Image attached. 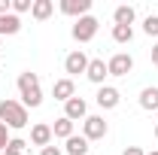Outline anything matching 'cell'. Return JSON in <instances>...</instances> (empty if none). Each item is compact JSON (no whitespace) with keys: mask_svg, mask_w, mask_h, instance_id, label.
I'll return each instance as SVG.
<instances>
[{"mask_svg":"<svg viewBox=\"0 0 158 155\" xmlns=\"http://www.w3.org/2000/svg\"><path fill=\"white\" fill-rule=\"evenodd\" d=\"M0 122L6 128H24L27 125V107L19 100H3L0 103Z\"/></svg>","mask_w":158,"mask_h":155,"instance_id":"1","label":"cell"},{"mask_svg":"<svg viewBox=\"0 0 158 155\" xmlns=\"http://www.w3.org/2000/svg\"><path fill=\"white\" fill-rule=\"evenodd\" d=\"M19 91L24 107H40L43 103V91H40V76L37 73H21L19 76Z\"/></svg>","mask_w":158,"mask_h":155,"instance_id":"2","label":"cell"},{"mask_svg":"<svg viewBox=\"0 0 158 155\" xmlns=\"http://www.w3.org/2000/svg\"><path fill=\"white\" fill-rule=\"evenodd\" d=\"M98 24H100V21L94 19V15H82V19H76V24H73V40H76V43H91L94 34H98Z\"/></svg>","mask_w":158,"mask_h":155,"instance_id":"3","label":"cell"},{"mask_svg":"<svg viewBox=\"0 0 158 155\" xmlns=\"http://www.w3.org/2000/svg\"><path fill=\"white\" fill-rule=\"evenodd\" d=\"M106 131H110V125L100 116H85V122H82V137H85L88 143H91V140H103Z\"/></svg>","mask_w":158,"mask_h":155,"instance_id":"4","label":"cell"},{"mask_svg":"<svg viewBox=\"0 0 158 155\" xmlns=\"http://www.w3.org/2000/svg\"><path fill=\"white\" fill-rule=\"evenodd\" d=\"M106 70H110V76H128L134 70V58L128 52H118V55H113L106 61Z\"/></svg>","mask_w":158,"mask_h":155,"instance_id":"5","label":"cell"},{"mask_svg":"<svg viewBox=\"0 0 158 155\" xmlns=\"http://www.w3.org/2000/svg\"><path fill=\"white\" fill-rule=\"evenodd\" d=\"M64 70H67L70 76H76V73H85V70H88V58H85V52H82V49L70 52V55L64 58Z\"/></svg>","mask_w":158,"mask_h":155,"instance_id":"6","label":"cell"},{"mask_svg":"<svg viewBox=\"0 0 158 155\" xmlns=\"http://www.w3.org/2000/svg\"><path fill=\"white\" fill-rule=\"evenodd\" d=\"M94 100H98L100 110H116L118 100H122V94H118V88H113V85H100V91H98Z\"/></svg>","mask_w":158,"mask_h":155,"instance_id":"7","label":"cell"},{"mask_svg":"<svg viewBox=\"0 0 158 155\" xmlns=\"http://www.w3.org/2000/svg\"><path fill=\"white\" fill-rule=\"evenodd\" d=\"M64 116L70 119V122H76V119H82V122H85V116H88V103H85L82 97L73 94L67 103H64Z\"/></svg>","mask_w":158,"mask_h":155,"instance_id":"8","label":"cell"},{"mask_svg":"<svg viewBox=\"0 0 158 155\" xmlns=\"http://www.w3.org/2000/svg\"><path fill=\"white\" fill-rule=\"evenodd\" d=\"M88 9H91V0H61V12L64 15H88Z\"/></svg>","mask_w":158,"mask_h":155,"instance_id":"9","label":"cell"},{"mask_svg":"<svg viewBox=\"0 0 158 155\" xmlns=\"http://www.w3.org/2000/svg\"><path fill=\"white\" fill-rule=\"evenodd\" d=\"M31 143L46 149V146L52 143V125H43V122H40V125H34V128H31Z\"/></svg>","mask_w":158,"mask_h":155,"instance_id":"10","label":"cell"},{"mask_svg":"<svg viewBox=\"0 0 158 155\" xmlns=\"http://www.w3.org/2000/svg\"><path fill=\"white\" fill-rule=\"evenodd\" d=\"M85 76L91 79L94 85H103V79L110 76V70H106V64L100 58H94V61H88V70H85Z\"/></svg>","mask_w":158,"mask_h":155,"instance_id":"11","label":"cell"},{"mask_svg":"<svg viewBox=\"0 0 158 155\" xmlns=\"http://www.w3.org/2000/svg\"><path fill=\"white\" fill-rule=\"evenodd\" d=\"M73 91H76V88H73V79H58V82L52 85V94H55V100H64V103L73 97Z\"/></svg>","mask_w":158,"mask_h":155,"instance_id":"12","label":"cell"},{"mask_svg":"<svg viewBox=\"0 0 158 155\" xmlns=\"http://www.w3.org/2000/svg\"><path fill=\"white\" fill-rule=\"evenodd\" d=\"M52 12H55V3L52 0H34V6H31V15L37 21H46Z\"/></svg>","mask_w":158,"mask_h":155,"instance_id":"13","label":"cell"},{"mask_svg":"<svg viewBox=\"0 0 158 155\" xmlns=\"http://www.w3.org/2000/svg\"><path fill=\"white\" fill-rule=\"evenodd\" d=\"M19 31H21V19L15 15V12L0 15V37H3V34H9V37H12V34H19Z\"/></svg>","mask_w":158,"mask_h":155,"instance_id":"14","label":"cell"},{"mask_svg":"<svg viewBox=\"0 0 158 155\" xmlns=\"http://www.w3.org/2000/svg\"><path fill=\"white\" fill-rule=\"evenodd\" d=\"M52 137H64V140H70L73 137V122L67 116H61L55 125H52Z\"/></svg>","mask_w":158,"mask_h":155,"instance_id":"15","label":"cell"},{"mask_svg":"<svg viewBox=\"0 0 158 155\" xmlns=\"http://www.w3.org/2000/svg\"><path fill=\"white\" fill-rule=\"evenodd\" d=\"M64 149H67V152L70 155H85L88 152V140H85V137H70V140H67V146H64Z\"/></svg>","mask_w":158,"mask_h":155,"instance_id":"16","label":"cell"},{"mask_svg":"<svg viewBox=\"0 0 158 155\" xmlns=\"http://www.w3.org/2000/svg\"><path fill=\"white\" fill-rule=\"evenodd\" d=\"M140 107L143 110H158V88H143L140 91Z\"/></svg>","mask_w":158,"mask_h":155,"instance_id":"17","label":"cell"},{"mask_svg":"<svg viewBox=\"0 0 158 155\" xmlns=\"http://www.w3.org/2000/svg\"><path fill=\"white\" fill-rule=\"evenodd\" d=\"M113 19H116V24H128V27H131V21H134V6H116Z\"/></svg>","mask_w":158,"mask_h":155,"instance_id":"18","label":"cell"},{"mask_svg":"<svg viewBox=\"0 0 158 155\" xmlns=\"http://www.w3.org/2000/svg\"><path fill=\"white\" fill-rule=\"evenodd\" d=\"M113 40H116V43H131V40H134V27L116 24V27H113Z\"/></svg>","mask_w":158,"mask_h":155,"instance_id":"19","label":"cell"},{"mask_svg":"<svg viewBox=\"0 0 158 155\" xmlns=\"http://www.w3.org/2000/svg\"><path fill=\"white\" fill-rule=\"evenodd\" d=\"M24 149H27V143H24L21 137H12V140L6 143V149H3V155H21Z\"/></svg>","mask_w":158,"mask_h":155,"instance_id":"20","label":"cell"},{"mask_svg":"<svg viewBox=\"0 0 158 155\" xmlns=\"http://www.w3.org/2000/svg\"><path fill=\"white\" fill-rule=\"evenodd\" d=\"M143 31H146L149 37H158V15H149V19L143 21Z\"/></svg>","mask_w":158,"mask_h":155,"instance_id":"21","label":"cell"},{"mask_svg":"<svg viewBox=\"0 0 158 155\" xmlns=\"http://www.w3.org/2000/svg\"><path fill=\"white\" fill-rule=\"evenodd\" d=\"M34 6V0H12V12H27Z\"/></svg>","mask_w":158,"mask_h":155,"instance_id":"22","label":"cell"},{"mask_svg":"<svg viewBox=\"0 0 158 155\" xmlns=\"http://www.w3.org/2000/svg\"><path fill=\"white\" fill-rule=\"evenodd\" d=\"M6 143H9V134H6V125L0 122V152L6 149Z\"/></svg>","mask_w":158,"mask_h":155,"instance_id":"23","label":"cell"},{"mask_svg":"<svg viewBox=\"0 0 158 155\" xmlns=\"http://www.w3.org/2000/svg\"><path fill=\"white\" fill-rule=\"evenodd\" d=\"M9 9H12V0H0V15H9Z\"/></svg>","mask_w":158,"mask_h":155,"instance_id":"24","label":"cell"},{"mask_svg":"<svg viewBox=\"0 0 158 155\" xmlns=\"http://www.w3.org/2000/svg\"><path fill=\"white\" fill-rule=\"evenodd\" d=\"M40 155H61L58 146H46V149H40Z\"/></svg>","mask_w":158,"mask_h":155,"instance_id":"25","label":"cell"},{"mask_svg":"<svg viewBox=\"0 0 158 155\" xmlns=\"http://www.w3.org/2000/svg\"><path fill=\"white\" fill-rule=\"evenodd\" d=\"M122 155H146V152H143L140 146H128V149H125V152H122Z\"/></svg>","mask_w":158,"mask_h":155,"instance_id":"26","label":"cell"},{"mask_svg":"<svg viewBox=\"0 0 158 155\" xmlns=\"http://www.w3.org/2000/svg\"><path fill=\"white\" fill-rule=\"evenodd\" d=\"M152 61H155V64H158V43H155V46H152Z\"/></svg>","mask_w":158,"mask_h":155,"instance_id":"27","label":"cell"},{"mask_svg":"<svg viewBox=\"0 0 158 155\" xmlns=\"http://www.w3.org/2000/svg\"><path fill=\"white\" fill-rule=\"evenodd\" d=\"M155 137H158V125H155Z\"/></svg>","mask_w":158,"mask_h":155,"instance_id":"28","label":"cell"},{"mask_svg":"<svg viewBox=\"0 0 158 155\" xmlns=\"http://www.w3.org/2000/svg\"><path fill=\"white\" fill-rule=\"evenodd\" d=\"M149 155H158V152H149Z\"/></svg>","mask_w":158,"mask_h":155,"instance_id":"29","label":"cell"},{"mask_svg":"<svg viewBox=\"0 0 158 155\" xmlns=\"http://www.w3.org/2000/svg\"><path fill=\"white\" fill-rule=\"evenodd\" d=\"M155 67H158V64H155Z\"/></svg>","mask_w":158,"mask_h":155,"instance_id":"30","label":"cell"}]
</instances>
